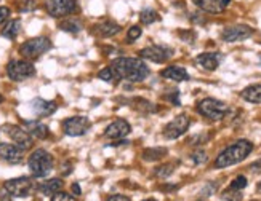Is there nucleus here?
<instances>
[{"label": "nucleus", "mask_w": 261, "mask_h": 201, "mask_svg": "<svg viewBox=\"0 0 261 201\" xmlns=\"http://www.w3.org/2000/svg\"><path fill=\"white\" fill-rule=\"evenodd\" d=\"M112 69L117 72V75L123 80H128L133 83L143 82L151 74L149 67L140 58H117L112 61Z\"/></svg>", "instance_id": "1"}, {"label": "nucleus", "mask_w": 261, "mask_h": 201, "mask_svg": "<svg viewBox=\"0 0 261 201\" xmlns=\"http://www.w3.org/2000/svg\"><path fill=\"white\" fill-rule=\"evenodd\" d=\"M253 150V144L247 139H239L236 141L228 149H224L215 160V168L217 170H223V168H229L232 164H237L244 161L248 155Z\"/></svg>", "instance_id": "2"}, {"label": "nucleus", "mask_w": 261, "mask_h": 201, "mask_svg": "<svg viewBox=\"0 0 261 201\" xmlns=\"http://www.w3.org/2000/svg\"><path fill=\"white\" fill-rule=\"evenodd\" d=\"M28 164L34 177H45L53 170V156L47 150L37 149L29 156Z\"/></svg>", "instance_id": "3"}, {"label": "nucleus", "mask_w": 261, "mask_h": 201, "mask_svg": "<svg viewBox=\"0 0 261 201\" xmlns=\"http://www.w3.org/2000/svg\"><path fill=\"white\" fill-rule=\"evenodd\" d=\"M197 112L200 115L207 117L208 120L218 121L228 115L229 107L226 103H223V100H218L215 97H205L197 104Z\"/></svg>", "instance_id": "4"}, {"label": "nucleus", "mask_w": 261, "mask_h": 201, "mask_svg": "<svg viewBox=\"0 0 261 201\" xmlns=\"http://www.w3.org/2000/svg\"><path fill=\"white\" fill-rule=\"evenodd\" d=\"M51 48V42L48 37H36L29 39L19 47V53L22 58H26L28 61H34L40 58L43 53H47Z\"/></svg>", "instance_id": "5"}, {"label": "nucleus", "mask_w": 261, "mask_h": 201, "mask_svg": "<svg viewBox=\"0 0 261 201\" xmlns=\"http://www.w3.org/2000/svg\"><path fill=\"white\" fill-rule=\"evenodd\" d=\"M7 74L13 82H22L36 75V67L31 61L26 59H13L7 65Z\"/></svg>", "instance_id": "6"}, {"label": "nucleus", "mask_w": 261, "mask_h": 201, "mask_svg": "<svg viewBox=\"0 0 261 201\" xmlns=\"http://www.w3.org/2000/svg\"><path fill=\"white\" fill-rule=\"evenodd\" d=\"M4 188L11 196L26 198L32 193L34 184L29 177H16V179H10V181H7L4 184Z\"/></svg>", "instance_id": "7"}, {"label": "nucleus", "mask_w": 261, "mask_h": 201, "mask_svg": "<svg viewBox=\"0 0 261 201\" xmlns=\"http://www.w3.org/2000/svg\"><path fill=\"white\" fill-rule=\"evenodd\" d=\"M2 129L7 132V136L13 141L15 145H18L21 150H29L32 147V144H34L32 136L24 128L16 126V125H5Z\"/></svg>", "instance_id": "8"}, {"label": "nucleus", "mask_w": 261, "mask_h": 201, "mask_svg": "<svg viewBox=\"0 0 261 201\" xmlns=\"http://www.w3.org/2000/svg\"><path fill=\"white\" fill-rule=\"evenodd\" d=\"M77 10V0H48L47 11L53 18H66Z\"/></svg>", "instance_id": "9"}, {"label": "nucleus", "mask_w": 261, "mask_h": 201, "mask_svg": "<svg viewBox=\"0 0 261 201\" xmlns=\"http://www.w3.org/2000/svg\"><path fill=\"white\" fill-rule=\"evenodd\" d=\"M189 125H191V120H189L188 115H185V114L176 115V117L164 128V136H165L167 139H178L179 136H183V134L188 131Z\"/></svg>", "instance_id": "10"}, {"label": "nucleus", "mask_w": 261, "mask_h": 201, "mask_svg": "<svg viewBox=\"0 0 261 201\" xmlns=\"http://www.w3.org/2000/svg\"><path fill=\"white\" fill-rule=\"evenodd\" d=\"M90 128V120L87 117H71L63 121V129L67 136H72V138H79V136H84V134L88 131Z\"/></svg>", "instance_id": "11"}, {"label": "nucleus", "mask_w": 261, "mask_h": 201, "mask_svg": "<svg viewBox=\"0 0 261 201\" xmlns=\"http://www.w3.org/2000/svg\"><path fill=\"white\" fill-rule=\"evenodd\" d=\"M253 36V29L248 27L245 24H237V26H231L226 27L221 34V39L228 43H234V42H242L247 40L248 37Z\"/></svg>", "instance_id": "12"}, {"label": "nucleus", "mask_w": 261, "mask_h": 201, "mask_svg": "<svg viewBox=\"0 0 261 201\" xmlns=\"http://www.w3.org/2000/svg\"><path fill=\"white\" fill-rule=\"evenodd\" d=\"M170 56H172V50H168L165 47H161V45H152V47L143 48L140 51V58L141 59L151 61V62H157V64L165 62L170 58Z\"/></svg>", "instance_id": "13"}, {"label": "nucleus", "mask_w": 261, "mask_h": 201, "mask_svg": "<svg viewBox=\"0 0 261 201\" xmlns=\"http://www.w3.org/2000/svg\"><path fill=\"white\" fill-rule=\"evenodd\" d=\"M132 131V126H130V123L127 120H116V121H112L111 125L106 128L105 131V136L109 138V139H123L125 136H128Z\"/></svg>", "instance_id": "14"}, {"label": "nucleus", "mask_w": 261, "mask_h": 201, "mask_svg": "<svg viewBox=\"0 0 261 201\" xmlns=\"http://www.w3.org/2000/svg\"><path fill=\"white\" fill-rule=\"evenodd\" d=\"M31 107L34 110V114L37 117H50L53 115L56 109H58V104L55 100H47V99H42V97H36L31 103Z\"/></svg>", "instance_id": "15"}, {"label": "nucleus", "mask_w": 261, "mask_h": 201, "mask_svg": "<svg viewBox=\"0 0 261 201\" xmlns=\"http://www.w3.org/2000/svg\"><path fill=\"white\" fill-rule=\"evenodd\" d=\"M0 158L7 163L18 164L22 161V150L15 144H0Z\"/></svg>", "instance_id": "16"}, {"label": "nucleus", "mask_w": 261, "mask_h": 201, "mask_svg": "<svg viewBox=\"0 0 261 201\" xmlns=\"http://www.w3.org/2000/svg\"><path fill=\"white\" fill-rule=\"evenodd\" d=\"M220 61H221V54L220 53H213V51H208V53H202L196 58V64L199 67L205 71H217L218 65H220Z\"/></svg>", "instance_id": "17"}, {"label": "nucleus", "mask_w": 261, "mask_h": 201, "mask_svg": "<svg viewBox=\"0 0 261 201\" xmlns=\"http://www.w3.org/2000/svg\"><path fill=\"white\" fill-rule=\"evenodd\" d=\"M122 30V27L117 24L116 21H111V19H108V21H103V22H99V24H96L95 26V32L98 34V36H101V37H114V36H117V34Z\"/></svg>", "instance_id": "18"}, {"label": "nucleus", "mask_w": 261, "mask_h": 201, "mask_svg": "<svg viewBox=\"0 0 261 201\" xmlns=\"http://www.w3.org/2000/svg\"><path fill=\"white\" fill-rule=\"evenodd\" d=\"M161 75L164 78H168V80H173V82H186L189 80V74L186 72V69L179 65H170L167 69H164L161 72Z\"/></svg>", "instance_id": "19"}, {"label": "nucleus", "mask_w": 261, "mask_h": 201, "mask_svg": "<svg viewBox=\"0 0 261 201\" xmlns=\"http://www.w3.org/2000/svg\"><path fill=\"white\" fill-rule=\"evenodd\" d=\"M26 131L31 136L37 138V139H47L48 138V128L40 121H24Z\"/></svg>", "instance_id": "20"}, {"label": "nucleus", "mask_w": 261, "mask_h": 201, "mask_svg": "<svg viewBox=\"0 0 261 201\" xmlns=\"http://www.w3.org/2000/svg\"><path fill=\"white\" fill-rule=\"evenodd\" d=\"M64 182L61 179H48V181H43L40 185H39V190L40 193H43L45 196H50V195H55L56 192H60L63 188Z\"/></svg>", "instance_id": "21"}, {"label": "nucleus", "mask_w": 261, "mask_h": 201, "mask_svg": "<svg viewBox=\"0 0 261 201\" xmlns=\"http://www.w3.org/2000/svg\"><path fill=\"white\" fill-rule=\"evenodd\" d=\"M241 96H242L244 100H247V103L259 104V103H261V83L247 86V88L244 89V91L241 93Z\"/></svg>", "instance_id": "22"}, {"label": "nucleus", "mask_w": 261, "mask_h": 201, "mask_svg": "<svg viewBox=\"0 0 261 201\" xmlns=\"http://www.w3.org/2000/svg\"><path fill=\"white\" fill-rule=\"evenodd\" d=\"M21 32V21L19 19H10L7 24L2 29V37L8 39V40H15Z\"/></svg>", "instance_id": "23"}, {"label": "nucleus", "mask_w": 261, "mask_h": 201, "mask_svg": "<svg viewBox=\"0 0 261 201\" xmlns=\"http://www.w3.org/2000/svg\"><path fill=\"white\" fill-rule=\"evenodd\" d=\"M196 7L207 11V13H221L224 10L220 0H192Z\"/></svg>", "instance_id": "24"}, {"label": "nucleus", "mask_w": 261, "mask_h": 201, "mask_svg": "<svg viewBox=\"0 0 261 201\" xmlns=\"http://www.w3.org/2000/svg\"><path fill=\"white\" fill-rule=\"evenodd\" d=\"M60 29L64 32H69V34H77L82 30V22L75 18H67L60 22Z\"/></svg>", "instance_id": "25"}, {"label": "nucleus", "mask_w": 261, "mask_h": 201, "mask_svg": "<svg viewBox=\"0 0 261 201\" xmlns=\"http://www.w3.org/2000/svg\"><path fill=\"white\" fill-rule=\"evenodd\" d=\"M165 155H167V149H162V147L146 149L143 152V160H146V161H157V160H162Z\"/></svg>", "instance_id": "26"}, {"label": "nucleus", "mask_w": 261, "mask_h": 201, "mask_svg": "<svg viewBox=\"0 0 261 201\" xmlns=\"http://www.w3.org/2000/svg\"><path fill=\"white\" fill-rule=\"evenodd\" d=\"M133 103H135V109L143 112V114H154V112H157V107L152 103H149V100L143 99V97L133 99Z\"/></svg>", "instance_id": "27"}, {"label": "nucleus", "mask_w": 261, "mask_h": 201, "mask_svg": "<svg viewBox=\"0 0 261 201\" xmlns=\"http://www.w3.org/2000/svg\"><path fill=\"white\" fill-rule=\"evenodd\" d=\"M98 78H101V80L106 82V83H112V85H116L120 80V77L117 75V72L114 69H112V65L111 67H106V69L101 71L98 74Z\"/></svg>", "instance_id": "28"}, {"label": "nucleus", "mask_w": 261, "mask_h": 201, "mask_svg": "<svg viewBox=\"0 0 261 201\" xmlns=\"http://www.w3.org/2000/svg\"><path fill=\"white\" fill-rule=\"evenodd\" d=\"M140 21H141V24H152V22L159 21V15H157V11L152 10V8H146L143 10L141 13H140Z\"/></svg>", "instance_id": "29"}, {"label": "nucleus", "mask_w": 261, "mask_h": 201, "mask_svg": "<svg viewBox=\"0 0 261 201\" xmlns=\"http://www.w3.org/2000/svg\"><path fill=\"white\" fill-rule=\"evenodd\" d=\"M242 190H236L232 187H229L228 190L223 192V199L226 201H242Z\"/></svg>", "instance_id": "30"}, {"label": "nucleus", "mask_w": 261, "mask_h": 201, "mask_svg": "<svg viewBox=\"0 0 261 201\" xmlns=\"http://www.w3.org/2000/svg\"><path fill=\"white\" fill-rule=\"evenodd\" d=\"M141 34H143V29H141L140 26H132V27L128 29V32H127V42H128V43L135 42L136 39H140V37H141Z\"/></svg>", "instance_id": "31"}, {"label": "nucleus", "mask_w": 261, "mask_h": 201, "mask_svg": "<svg viewBox=\"0 0 261 201\" xmlns=\"http://www.w3.org/2000/svg\"><path fill=\"white\" fill-rule=\"evenodd\" d=\"M172 173H173V164H162V166H159L155 170V176L162 177V179L168 177Z\"/></svg>", "instance_id": "32"}, {"label": "nucleus", "mask_w": 261, "mask_h": 201, "mask_svg": "<svg viewBox=\"0 0 261 201\" xmlns=\"http://www.w3.org/2000/svg\"><path fill=\"white\" fill-rule=\"evenodd\" d=\"M247 177L245 176H237L234 181H232V184H231V187L232 188H236V190H244L245 187H247Z\"/></svg>", "instance_id": "33"}, {"label": "nucleus", "mask_w": 261, "mask_h": 201, "mask_svg": "<svg viewBox=\"0 0 261 201\" xmlns=\"http://www.w3.org/2000/svg\"><path fill=\"white\" fill-rule=\"evenodd\" d=\"M207 160H208V156L203 150H197V152L192 153V161H194L196 164H202V163H205Z\"/></svg>", "instance_id": "34"}, {"label": "nucleus", "mask_w": 261, "mask_h": 201, "mask_svg": "<svg viewBox=\"0 0 261 201\" xmlns=\"http://www.w3.org/2000/svg\"><path fill=\"white\" fill-rule=\"evenodd\" d=\"M51 201H77L72 195H69V193H66V192H56L55 195H53V198H51Z\"/></svg>", "instance_id": "35"}, {"label": "nucleus", "mask_w": 261, "mask_h": 201, "mask_svg": "<svg viewBox=\"0 0 261 201\" xmlns=\"http://www.w3.org/2000/svg\"><path fill=\"white\" fill-rule=\"evenodd\" d=\"M10 8L8 7H0V24H4V22L8 19V16H10Z\"/></svg>", "instance_id": "36"}, {"label": "nucleus", "mask_w": 261, "mask_h": 201, "mask_svg": "<svg viewBox=\"0 0 261 201\" xmlns=\"http://www.w3.org/2000/svg\"><path fill=\"white\" fill-rule=\"evenodd\" d=\"M36 8H37L36 0H26L24 5L21 7V11H32V10H36Z\"/></svg>", "instance_id": "37"}, {"label": "nucleus", "mask_w": 261, "mask_h": 201, "mask_svg": "<svg viewBox=\"0 0 261 201\" xmlns=\"http://www.w3.org/2000/svg\"><path fill=\"white\" fill-rule=\"evenodd\" d=\"M208 139V136H205V134H202V136H196V138H192L189 142L191 144H194V145H197V144H203V142H205Z\"/></svg>", "instance_id": "38"}, {"label": "nucleus", "mask_w": 261, "mask_h": 201, "mask_svg": "<svg viewBox=\"0 0 261 201\" xmlns=\"http://www.w3.org/2000/svg\"><path fill=\"white\" fill-rule=\"evenodd\" d=\"M108 201H130V198L125 195H112L108 198Z\"/></svg>", "instance_id": "39"}, {"label": "nucleus", "mask_w": 261, "mask_h": 201, "mask_svg": "<svg viewBox=\"0 0 261 201\" xmlns=\"http://www.w3.org/2000/svg\"><path fill=\"white\" fill-rule=\"evenodd\" d=\"M0 201H11V195L7 192L5 188L0 190Z\"/></svg>", "instance_id": "40"}, {"label": "nucleus", "mask_w": 261, "mask_h": 201, "mask_svg": "<svg viewBox=\"0 0 261 201\" xmlns=\"http://www.w3.org/2000/svg\"><path fill=\"white\" fill-rule=\"evenodd\" d=\"M215 188H217V185L215 184H210L207 188H203V192H202V195H205V196H210L212 195V192H215Z\"/></svg>", "instance_id": "41"}, {"label": "nucleus", "mask_w": 261, "mask_h": 201, "mask_svg": "<svg viewBox=\"0 0 261 201\" xmlns=\"http://www.w3.org/2000/svg\"><path fill=\"white\" fill-rule=\"evenodd\" d=\"M250 171H252V173H261V160H259V161H255V163L250 166Z\"/></svg>", "instance_id": "42"}, {"label": "nucleus", "mask_w": 261, "mask_h": 201, "mask_svg": "<svg viewBox=\"0 0 261 201\" xmlns=\"http://www.w3.org/2000/svg\"><path fill=\"white\" fill-rule=\"evenodd\" d=\"M72 192L75 195H81L82 193V190H81V187H79V184H72Z\"/></svg>", "instance_id": "43"}, {"label": "nucleus", "mask_w": 261, "mask_h": 201, "mask_svg": "<svg viewBox=\"0 0 261 201\" xmlns=\"http://www.w3.org/2000/svg\"><path fill=\"white\" fill-rule=\"evenodd\" d=\"M220 2H221L223 8H226V7H228V5L231 4V0H220Z\"/></svg>", "instance_id": "44"}, {"label": "nucleus", "mask_w": 261, "mask_h": 201, "mask_svg": "<svg viewBox=\"0 0 261 201\" xmlns=\"http://www.w3.org/2000/svg\"><path fill=\"white\" fill-rule=\"evenodd\" d=\"M2 100H4V96H2V94H0V104H2Z\"/></svg>", "instance_id": "45"}, {"label": "nucleus", "mask_w": 261, "mask_h": 201, "mask_svg": "<svg viewBox=\"0 0 261 201\" xmlns=\"http://www.w3.org/2000/svg\"><path fill=\"white\" fill-rule=\"evenodd\" d=\"M258 190H259V192H261V184H258Z\"/></svg>", "instance_id": "46"}, {"label": "nucleus", "mask_w": 261, "mask_h": 201, "mask_svg": "<svg viewBox=\"0 0 261 201\" xmlns=\"http://www.w3.org/2000/svg\"><path fill=\"white\" fill-rule=\"evenodd\" d=\"M144 201H155V199H144Z\"/></svg>", "instance_id": "47"}]
</instances>
